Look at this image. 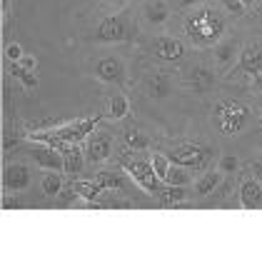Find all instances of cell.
I'll return each instance as SVG.
<instances>
[{"mask_svg":"<svg viewBox=\"0 0 262 262\" xmlns=\"http://www.w3.org/2000/svg\"><path fill=\"white\" fill-rule=\"evenodd\" d=\"M225 28H227V18L222 15V10L212 5H200L185 18V35L198 48L217 45L225 35Z\"/></svg>","mask_w":262,"mask_h":262,"instance_id":"obj_1","label":"cell"},{"mask_svg":"<svg viewBox=\"0 0 262 262\" xmlns=\"http://www.w3.org/2000/svg\"><path fill=\"white\" fill-rule=\"evenodd\" d=\"M102 118L100 115H93V118H82V120H73L68 125L60 127H53V130H42V133H33L30 140L35 142H45V145H53L60 150L62 145H80L82 140H88V135L98 127V122Z\"/></svg>","mask_w":262,"mask_h":262,"instance_id":"obj_2","label":"cell"},{"mask_svg":"<svg viewBox=\"0 0 262 262\" xmlns=\"http://www.w3.org/2000/svg\"><path fill=\"white\" fill-rule=\"evenodd\" d=\"M250 118V107L237 105L235 100H222L215 105V113H212V122L215 127L220 130L222 135H235L240 133L242 127L247 125Z\"/></svg>","mask_w":262,"mask_h":262,"instance_id":"obj_3","label":"cell"},{"mask_svg":"<svg viewBox=\"0 0 262 262\" xmlns=\"http://www.w3.org/2000/svg\"><path fill=\"white\" fill-rule=\"evenodd\" d=\"M127 170V175L133 178V180L140 185L142 190H147V192H158L160 190V178H158V172L152 170V162L150 160H140V158H135V155H120V160H118Z\"/></svg>","mask_w":262,"mask_h":262,"instance_id":"obj_4","label":"cell"},{"mask_svg":"<svg viewBox=\"0 0 262 262\" xmlns=\"http://www.w3.org/2000/svg\"><path fill=\"white\" fill-rule=\"evenodd\" d=\"M165 155L170 158L172 165H180V167H202L210 158V150L195 142H182V145H175L172 150H167Z\"/></svg>","mask_w":262,"mask_h":262,"instance_id":"obj_5","label":"cell"},{"mask_svg":"<svg viewBox=\"0 0 262 262\" xmlns=\"http://www.w3.org/2000/svg\"><path fill=\"white\" fill-rule=\"evenodd\" d=\"M127 35V20L125 15H107L95 28V40L98 42H120Z\"/></svg>","mask_w":262,"mask_h":262,"instance_id":"obj_6","label":"cell"},{"mask_svg":"<svg viewBox=\"0 0 262 262\" xmlns=\"http://www.w3.org/2000/svg\"><path fill=\"white\" fill-rule=\"evenodd\" d=\"M25 152L35 160V165H40L42 170H65V158H62L60 150L53 147V145H45V142L30 145Z\"/></svg>","mask_w":262,"mask_h":262,"instance_id":"obj_7","label":"cell"},{"mask_svg":"<svg viewBox=\"0 0 262 262\" xmlns=\"http://www.w3.org/2000/svg\"><path fill=\"white\" fill-rule=\"evenodd\" d=\"M113 152V138L107 133H90L88 135V145H85V158L90 165H100L102 160H107Z\"/></svg>","mask_w":262,"mask_h":262,"instance_id":"obj_8","label":"cell"},{"mask_svg":"<svg viewBox=\"0 0 262 262\" xmlns=\"http://www.w3.org/2000/svg\"><path fill=\"white\" fill-rule=\"evenodd\" d=\"M152 55H155L158 60L178 62V60H182V55H185V48H182V42L178 40V38L160 35V38L152 40Z\"/></svg>","mask_w":262,"mask_h":262,"instance_id":"obj_9","label":"cell"},{"mask_svg":"<svg viewBox=\"0 0 262 262\" xmlns=\"http://www.w3.org/2000/svg\"><path fill=\"white\" fill-rule=\"evenodd\" d=\"M3 185H5V190H13V192L25 190L30 185V167L23 162H10L3 170Z\"/></svg>","mask_w":262,"mask_h":262,"instance_id":"obj_10","label":"cell"},{"mask_svg":"<svg viewBox=\"0 0 262 262\" xmlns=\"http://www.w3.org/2000/svg\"><path fill=\"white\" fill-rule=\"evenodd\" d=\"M95 75L105 82H115V85H122L125 82V68L118 58H102L98 65H95Z\"/></svg>","mask_w":262,"mask_h":262,"instance_id":"obj_11","label":"cell"},{"mask_svg":"<svg viewBox=\"0 0 262 262\" xmlns=\"http://www.w3.org/2000/svg\"><path fill=\"white\" fill-rule=\"evenodd\" d=\"M237 60H240L242 73L255 75V73L262 68V45H257V42H250V45L242 50V55L237 58Z\"/></svg>","mask_w":262,"mask_h":262,"instance_id":"obj_12","label":"cell"},{"mask_svg":"<svg viewBox=\"0 0 262 262\" xmlns=\"http://www.w3.org/2000/svg\"><path fill=\"white\" fill-rule=\"evenodd\" d=\"M262 202V185L255 178L247 182H242L240 187V205L245 210H255L257 205Z\"/></svg>","mask_w":262,"mask_h":262,"instance_id":"obj_13","label":"cell"},{"mask_svg":"<svg viewBox=\"0 0 262 262\" xmlns=\"http://www.w3.org/2000/svg\"><path fill=\"white\" fill-rule=\"evenodd\" d=\"M155 195L160 198V205H165V207H175V205H182L187 200V192L182 185H165Z\"/></svg>","mask_w":262,"mask_h":262,"instance_id":"obj_14","label":"cell"},{"mask_svg":"<svg viewBox=\"0 0 262 262\" xmlns=\"http://www.w3.org/2000/svg\"><path fill=\"white\" fill-rule=\"evenodd\" d=\"M212 80H215L212 70H210V68H202V65L192 68V70H190V75H187L190 88H192V90H198V93H202V90H210V88H212Z\"/></svg>","mask_w":262,"mask_h":262,"instance_id":"obj_15","label":"cell"},{"mask_svg":"<svg viewBox=\"0 0 262 262\" xmlns=\"http://www.w3.org/2000/svg\"><path fill=\"white\" fill-rule=\"evenodd\" d=\"M215 60L220 68H230L237 60V42L235 40H220L215 45Z\"/></svg>","mask_w":262,"mask_h":262,"instance_id":"obj_16","label":"cell"},{"mask_svg":"<svg viewBox=\"0 0 262 262\" xmlns=\"http://www.w3.org/2000/svg\"><path fill=\"white\" fill-rule=\"evenodd\" d=\"M60 152H62V158H65V172H73V175L80 172V167H82L80 147L78 145H62Z\"/></svg>","mask_w":262,"mask_h":262,"instance_id":"obj_17","label":"cell"},{"mask_svg":"<svg viewBox=\"0 0 262 262\" xmlns=\"http://www.w3.org/2000/svg\"><path fill=\"white\" fill-rule=\"evenodd\" d=\"M42 192L48 198H55L62 192V175L60 170H45L42 172Z\"/></svg>","mask_w":262,"mask_h":262,"instance_id":"obj_18","label":"cell"},{"mask_svg":"<svg viewBox=\"0 0 262 262\" xmlns=\"http://www.w3.org/2000/svg\"><path fill=\"white\" fill-rule=\"evenodd\" d=\"M145 20L152 23V25H160L167 20V5L162 0H150L145 5Z\"/></svg>","mask_w":262,"mask_h":262,"instance_id":"obj_19","label":"cell"},{"mask_svg":"<svg viewBox=\"0 0 262 262\" xmlns=\"http://www.w3.org/2000/svg\"><path fill=\"white\" fill-rule=\"evenodd\" d=\"M73 187H75L78 198H82V200H98L100 192H105L95 180H78V182H73Z\"/></svg>","mask_w":262,"mask_h":262,"instance_id":"obj_20","label":"cell"},{"mask_svg":"<svg viewBox=\"0 0 262 262\" xmlns=\"http://www.w3.org/2000/svg\"><path fill=\"white\" fill-rule=\"evenodd\" d=\"M127 113H130V102H127V98H125L122 93L113 95V98H110V105H107V118H113V120H122Z\"/></svg>","mask_w":262,"mask_h":262,"instance_id":"obj_21","label":"cell"},{"mask_svg":"<svg viewBox=\"0 0 262 262\" xmlns=\"http://www.w3.org/2000/svg\"><path fill=\"white\" fill-rule=\"evenodd\" d=\"M122 140H125V145H127L130 150H145V147L150 145V138H147L142 130H138V127H127V130L122 133Z\"/></svg>","mask_w":262,"mask_h":262,"instance_id":"obj_22","label":"cell"},{"mask_svg":"<svg viewBox=\"0 0 262 262\" xmlns=\"http://www.w3.org/2000/svg\"><path fill=\"white\" fill-rule=\"evenodd\" d=\"M220 180H222L220 170H210V172H205L200 180L195 182V192H198V195H210V192L220 185Z\"/></svg>","mask_w":262,"mask_h":262,"instance_id":"obj_23","label":"cell"},{"mask_svg":"<svg viewBox=\"0 0 262 262\" xmlns=\"http://www.w3.org/2000/svg\"><path fill=\"white\" fill-rule=\"evenodd\" d=\"M8 73L15 78V80H20L25 88H35L38 85V80H35V75L28 70V68H23L20 62H10V68H8Z\"/></svg>","mask_w":262,"mask_h":262,"instance_id":"obj_24","label":"cell"},{"mask_svg":"<svg viewBox=\"0 0 262 262\" xmlns=\"http://www.w3.org/2000/svg\"><path fill=\"white\" fill-rule=\"evenodd\" d=\"M147 90H150L152 98L162 100V98L170 95V80H167L165 75H152V80H150V85H147Z\"/></svg>","mask_w":262,"mask_h":262,"instance_id":"obj_25","label":"cell"},{"mask_svg":"<svg viewBox=\"0 0 262 262\" xmlns=\"http://www.w3.org/2000/svg\"><path fill=\"white\" fill-rule=\"evenodd\" d=\"M95 182L100 185L102 190H122V178L120 175H115V172H98L95 175Z\"/></svg>","mask_w":262,"mask_h":262,"instance_id":"obj_26","label":"cell"},{"mask_svg":"<svg viewBox=\"0 0 262 262\" xmlns=\"http://www.w3.org/2000/svg\"><path fill=\"white\" fill-rule=\"evenodd\" d=\"M167 185H187L190 182V175H187V167H180V165H170V170H167V178H165Z\"/></svg>","mask_w":262,"mask_h":262,"instance_id":"obj_27","label":"cell"},{"mask_svg":"<svg viewBox=\"0 0 262 262\" xmlns=\"http://www.w3.org/2000/svg\"><path fill=\"white\" fill-rule=\"evenodd\" d=\"M150 162H152V170L158 172V178L165 180V178H167V170H170V165H172L170 158L162 155V152H152V155H150Z\"/></svg>","mask_w":262,"mask_h":262,"instance_id":"obj_28","label":"cell"},{"mask_svg":"<svg viewBox=\"0 0 262 262\" xmlns=\"http://www.w3.org/2000/svg\"><path fill=\"white\" fill-rule=\"evenodd\" d=\"M5 55H8V60H13V62H18L23 58V48L18 45V42H10L8 48H5Z\"/></svg>","mask_w":262,"mask_h":262,"instance_id":"obj_29","label":"cell"},{"mask_svg":"<svg viewBox=\"0 0 262 262\" xmlns=\"http://www.w3.org/2000/svg\"><path fill=\"white\" fill-rule=\"evenodd\" d=\"M220 167L225 172H232V170H237V158L235 155H227V158H222L220 160Z\"/></svg>","mask_w":262,"mask_h":262,"instance_id":"obj_30","label":"cell"},{"mask_svg":"<svg viewBox=\"0 0 262 262\" xmlns=\"http://www.w3.org/2000/svg\"><path fill=\"white\" fill-rule=\"evenodd\" d=\"M222 5H225L230 13H242V10H245L242 0H222Z\"/></svg>","mask_w":262,"mask_h":262,"instance_id":"obj_31","label":"cell"},{"mask_svg":"<svg viewBox=\"0 0 262 262\" xmlns=\"http://www.w3.org/2000/svg\"><path fill=\"white\" fill-rule=\"evenodd\" d=\"M250 170H252V178L262 185V162H252V165H250Z\"/></svg>","mask_w":262,"mask_h":262,"instance_id":"obj_32","label":"cell"},{"mask_svg":"<svg viewBox=\"0 0 262 262\" xmlns=\"http://www.w3.org/2000/svg\"><path fill=\"white\" fill-rule=\"evenodd\" d=\"M18 62H20L23 68H28V70H33V68H35V58H30V55H23Z\"/></svg>","mask_w":262,"mask_h":262,"instance_id":"obj_33","label":"cell"},{"mask_svg":"<svg viewBox=\"0 0 262 262\" xmlns=\"http://www.w3.org/2000/svg\"><path fill=\"white\" fill-rule=\"evenodd\" d=\"M252 78H255V88H257V90H262V68L255 73V75H252Z\"/></svg>","mask_w":262,"mask_h":262,"instance_id":"obj_34","label":"cell"},{"mask_svg":"<svg viewBox=\"0 0 262 262\" xmlns=\"http://www.w3.org/2000/svg\"><path fill=\"white\" fill-rule=\"evenodd\" d=\"M198 3H205V0H182L185 8H187V5H198Z\"/></svg>","mask_w":262,"mask_h":262,"instance_id":"obj_35","label":"cell"},{"mask_svg":"<svg viewBox=\"0 0 262 262\" xmlns=\"http://www.w3.org/2000/svg\"><path fill=\"white\" fill-rule=\"evenodd\" d=\"M255 3H257V0H242V5H245V8H252Z\"/></svg>","mask_w":262,"mask_h":262,"instance_id":"obj_36","label":"cell"},{"mask_svg":"<svg viewBox=\"0 0 262 262\" xmlns=\"http://www.w3.org/2000/svg\"><path fill=\"white\" fill-rule=\"evenodd\" d=\"M260 122H262V118H260Z\"/></svg>","mask_w":262,"mask_h":262,"instance_id":"obj_37","label":"cell"}]
</instances>
